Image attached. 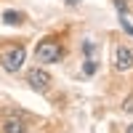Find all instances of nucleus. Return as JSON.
<instances>
[{
  "instance_id": "obj_1",
  "label": "nucleus",
  "mask_w": 133,
  "mask_h": 133,
  "mask_svg": "<svg viewBox=\"0 0 133 133\" xmlns=\"http://www.w3.org/2000/svg\"><path fill=\"white\" fill-rule=\"evenodd\" d=\"M35 56H37V61H43V64H56V61H61V56H64V48H61L53 37H45V40L37 43Z\"/></svg>"
},
{
  "instance_id": "obj_2",
  "label": "nucleus",
  "mask_w": 133,
  "mask_h": 133,
  "mask_svg": "<svg viewBox=\"0 0 133 133\" xmlns=\"http://www.w3.org/2000/svg\"><path fill=\"white\" fill-rule=\"evenodd\" d=\"M24 59H27L24 45H11V48H5L3 53H0V64H3L5 72H19L21 64H24Z\"/></svg>"
},
{
  "instance_id": "obj_3",
  "label": "nucleus",
  "mask_w": 133,
  "mask_h": 133,
  "mask_svg": "<svg viewBox=\"0 0 133 133\" xmlns=\"http://www.w3.org/2000/svg\"><path fill=\"white\" fill-rule=\"evenodd\" d=\"M27 83L35 88V91H48L51 88V75L45 69H40V66H32L27 72Z\"/></svg>"
},
{
  "instance_id": "obj_4",
  "label": "nucleus",
  "mask_w": 133,
  "mask_h": 133,
  "mask_svg": "<svg viewBox=\"0 0 133 133\" xmlns=\"http://www.w3.org/2000/svg\"><path fill=\"white\" fill-rule=\"evenodd\" d=\"M115 69H117V72L133 69V51H130L128 45H117V48H115Z\"/></svg>"
},
{
  "instance_id": "obj_5",
  "label": "nucleus",
  "mask_w": 133,
  "mask_h": 133,
  "mask_svg": "<svg viewBox=\"0 0 133 133\" xmlns=\"http://www.w3.org/2000/svg\"><path fill=\"white\" fill-rule=\"evenodd\" d=\"M3 133H27V125L21 120H5L3 123Z\"/></svg>"
},
{
  "instance_id": "obj_6",
  "label": "nucleus",
  "mask_w": 133,
  "mask_h": 133,
  "mask_svg": "<svg viewBox=\"0 0 133 133\" xmlns=\"http://www.w3.org/2000/svg\"><path fill=\"white\" fill-rule=\"evenodd\" d=\"M21 19H24V16H21V14H16V11H5V14H3V21H5L8 27L21 24Z\"/></svg>"
},
{
  "instance_id": "obj_7",
  "label": "nucleus",
  "mask_w": 133,
  "mask_h": 133,
  "mask_svg": "<svg viewBox=\"0 0 133 133\" xmlns=\"http://www.w3.org/2000/svg\"><path fill=\"white\" fill-rule=\"evenodd\" d=\"M123 112H125V115H133V93L125 96V101H123Z\"/></svg>"
},
{
  "instance_id": "obj_8",
  "label": "nucleus",
  "mask_w": 133,
  "mask_h": 133,
  "mask_svg": "<svg viewBox=\"0 0 133 133\" xmlns=\"http://www.w3.org/2000/svg\"><path fill=\"white\" fill-rule=\"evenodd\" d=\"M83 72H85V75H93V72H96V61H93V59H88L85 66H83Z\"/></svg>"
},
{
  "instance_id": "obj_9",
  "label": "nucleus",
  "mask_w": 133,
  "mask_h": 133,
  "mask_svg": "<svg viewBox=\"0 0 133 133\" xmlns=\"http://www.w3.org/2000/svg\"><path fill=\"white\" fill-rule=\"evenodd\" d=\"M120 24H123V29L128 32V35H133V24H128V21H125V16H123V19H120Z\"/></svg>"
},
{
  "instance_id": "obj_10",
  "label": "nucleus",
  "mask_w": 133,
  "mask_h": 133,
  "mask_svg": "<svg viewBox=\"0 0 133 133\" xmlns=\"http://www.w3.org/2000/svg\"><path fill=\"white\" fill-rule=\"evenodd\" d=\"M77 3H80V0H66V5H77Z\"/></svg>"
},
{
  "instance_id": "obj_11",
  "label": "nucleus",
  "mask_w": 133,
  "mask_h": 133,
  "mask_svg": "<svg viewBox=\"0 0 133 133\" xmlns=\"http://www.w3.org/2000/svg\"><path fill=\"white\" fill-rule=\"evenodd\" d=\"M125 133H133V125H128V128H125Z\"/></svg>"
}]
</instances>
